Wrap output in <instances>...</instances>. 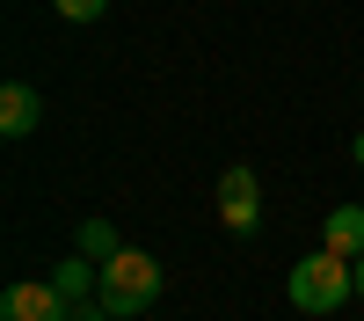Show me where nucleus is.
I'll list each match as a JSON object with an SVG mask.
<instances>
[{"instance_id": "obj_9", "label": "nucleus", "mask_w": 364, "mask_h": 321, "mask_svg": "<svg viewBox=\"0 0 364 321\" xmlns=\"http://www.w3.org/2000/svg\"><path fill=\"white\" fill-rule=\"evenodd\" d=\"M51 15H58V22H102L109 0H51Z\"/></svg>"}, {"instance_id": "obj_7", "label": "nucleus", "mask_w": 364, "mask_h": 321, "mask_svg": "<svg viewBox=\"0 0 364 321\" xmlns=\"http://www.w3.org/2000/svg\"><path fill=\"white\" fill-rule=\"evenodd\" d=\"M51 285L66 292V300H95V263H87V256L73 248V256H66V263L51 270Z\"/></svg>"}, {"instance_id": "obj_3", "label": "nucleus", "mask_w": 364, "mask_h": 321, "mask_svg": "<svg viewBox=\"0 0 364 321\" xmlns=\"http://www.w3.org/2000/svg\"><path fill=\"white\" fill-rule=\"evenodd\" d=\"M66 314H73V300L51 278H15L0 292V321H66Z\"/></svg>"}, {"instance_id": "obj_8", "label": "nucleus", "mask_w": 364, "mask_h": 321, "mask_svg": "<svg viewBox=\"0 0 364 321\" xmlns=\"http://www.w3.org/2000/svg\"><path fill=\"white\" fill-rule=\"evenodd\" d=\"M73 248H80L87 263H109V256L124 248V241H117V226H109V219H80V233H73Z\"/></svg>"}, {"instance_id": "obj_10", "label": "nucleus", "mask_w": 364, "mask_h": 321, "mask_svg": "<svg viewBox=\"0 0 364 321\" xmlns=\"http://www.w3.org/2000/svg\"><path fill=\"white\" fill-rule=\"evenodd\" d=\"M66 321H117V314L102 307V292H95V300H73V314H66Z\"/></svg>"}, {"instance_id": "obj_11", "label": "nucleus", "mask_w": 364, "mask_h": 321, "mask_svg": "<svg viewBox=\"0 0 364 321\" xmlns=\"http://www.w3.org/2000/svg\"><path fill=\"white\" fill-rule=\"evenodd\" d=\"M350 161H357V168H364V132H357V139H350Z\"/></svg>"}, {"instance_id": "obj_12", "label": "nucleus", "mask_w": 364, "mask_h": 321, "mask_svg": "<svg viewBox=\"0 0 364 321\" xmlns=\"http://www.w3.org/2000/svg\"><path fill=\"white\" fill-rule=\"evenodd\" d=\"M357 300H364V256H357Z\"/></svg>"}, {"instance_id": "obj_4", "label": "nucleus", "mask_w": 364, "mask_h": 321, "mask_svg": "<svg viewBox=\"0 0 364 321\" xmlns=\"http://www.w3.org/2000/svg\"><path fill=\"white\" fill-rule=\"evenodd\" d=\"M219 219H226V233H255V226H262L255 168H226V175H219Z\"/></svg>"}, {"instance_id": "obj_5", "label": "nucleus", "mask_w": 364, "mask_h": 321, "mask_svg": "<svg viewBox=\"0 0 364 321\" xmlns=\"http://www.w3.org/2000/svg\"><path fill=\"white\" fill-rule=\"evenodd\" d=\"M37 125H44V95L29 80H8L0 88V139H29Z\"/></svg>"}, {"instance_id": "obj_1", "label": "nucleus", "mask_w": 364, "mask_h": 321, "mask_svg": "<svg viewBox=\"0 0 364 321\" xmlns=\"http://www.w3.org/2000/svg\"><path fill=\"white\" fill-rule=\"evenodd\" d=\"M284 300H291L299 314H336V307H350V300H357V263L321 241L314 256H299L291 270H284Z\"/></svg>"}, {"instance_id": "obj_2", "label": "nucleus", "mask_w": 364, "mask_h": 321, "mask_svg": "<svg viewBox=\"0 0 364 321\" xmlns=\"http://www.w3.org/2000/svg\"><path fill=\"white\" fill-rule=\"evenodd\" d=\"M95 292H102V307H109L117 321L161 307V256H146V248H117L109 263H95Z\"/></svg>"}, {"instance_id": "obj_6", "label": "nucleus", "mask_w": 364, "mask_h": 321, "mask_svg": "<svg viewBox=\"0 0 364 321\" xmlns=\"http://www.w3.org/2000/svg\"><path fill=\"white\" fill-rule=\"evenodd\" d=\"M321 241L357 263V256H364V204H336V212H328V226H321Z\"/></svg>"}]
</instances>
